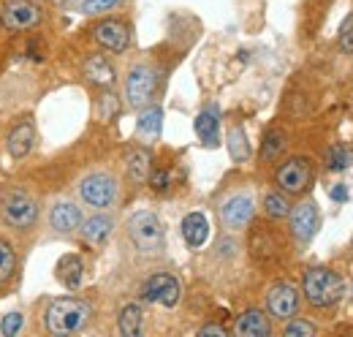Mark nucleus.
Listing matches in <instances>:
<instances>
[{"instance_id": "nucleus-6", "label": "nucleus", "mask_w": 353, "mask_h": 337, "mask_svg": "<svg viewBox=\"0 0 353 337\" xmlns=\"http://www.w3.org/2000/svg\"><path fill=\"white\" fill-rule=\"evenodd\" d=\"M0 25L11 33H28L41 25V8L33 0H3Z\"/></svg>"}, {"instance_id": "nucleus-4", "label": "nucleus", "mask_w": 353, "mask_h": 337, "mask_svg": "<svg viewBox=\"0 0 353 337\" xmlns=\"http://www.w3.org/2000/svg\"><path fill=\"white\" fill-rule=\"evenodd\" d=\"M128 237L131 242L139 248L141 253H158L163 251L166 245V231H163V223L155 212L141 210L131 215L128 220Z\"/></svg>"}, {"instance_id": "nucleus-26", "label": "nucleus", "mask_w": 353, "mask_h": 337, "mask_svg": "<svg viewBox=\"0 0 353 337\" xmlns=\"http://www.w3.org/2000/svg\"><path fill=\"white\" fill-rule=\"evenodd\" d=\"M141 321H144V313H141V307L131 302V305H125L123 310H120V332L125 337H139L141 335Z\"/></svg>"}, {"instance_id": "nucleus-2", "label": "nucleus", "mask_w": 353, "mask_h": 337, "mask_svg": "<svg viewBox=\"0 0 353 337\" xmlns=\"http://www.w3.org/2000/svg\"><path fill=\"white\" fill-rule=\"evenodd\" d=\"M90 305L77 296L52 299L44 307V329L49 335H77L88 327Z\"/></svg>"}, {"instance_id": "nucleus-11", "label": "nucleus", "mask_w": 353, "mask_h": 337, "mask_svg": "<svg viewBox=\"0 0 353 337\" xmlns=\"http://www.w3.org/2000/svg\"><path fill=\"white\" fill-rule=\"evenodd\" d=\"M318 207H315V202L312 199H305V202H299L294 210L288 212V229H291V237L296 240V242H310L312 237H315V231H318Z\"/></svg>"}, {"instance_id": "nucleus-3", "label": "nucleus", "mask_w": 353, "mask_h": 337, "mask_svg": "<svg viewBox=\"0 0 353 337\" xmlns=\"http://www.w3.org/2000/svg\"><path fill=\"white\" fill-rule=\"evenodd\" d=\"M302 294L312 307L323 310V307H332L343 299L345 283L337 272H332L326 267H310L305 272V280H302Z\"/></svg>"}, {"instance_id": "nucleus-1", "label": "nucleus", "mask_w": 353, "mask_h": 337, "mask_svg": "<svg viewBox=\"0 0 353 337\" xmlns=\"http://www.w3.org/2000/svg\"><path fill=\"white\" fill-rule=\"evenodd\" d=\"M41 218V199L22 188V185H6L0 188V223L17 231L36 229Z\"/></svg>"}, {"instance_id": "nucleus-21", "label": "nucleus", "mask_w": 353, "mask_h": 337, "mask_svg": "<svg viewBox=\"0 0 353 337\" xmlns=\"http://www.w3.org/2000/svg\"><path fill=\"white\" fill-rule=\"evenodd\" d=\"M234 332L239 337H269L272 335V324L261 310H245L234 327Z\"/></svg>"}, {"instance_id": "nucleus-31", "label": "nucleus", "mask_w": 353, "mask_h": 337, "mask_svg": "<svg viewBox=\"0 0 353 337\" xmlns=\"http://www.w3.org/2000/svg\"><path fill=\"white\" fill-rule=\"evenodd\" d=\"M283 335L285 337H312L315 335V327H312L310 321H294V318H288V327L283 329Z\"/></svg>"}, {"instance_id": "nucleus-18", "label": "nucleus", "mask_w": 353, "mask_h": 337, "mask_svg": "<svg viewBox=\"0 0 353 337\" xmlns=\"http://www.w3.org/2000/svg\"><path fill=\"white\" fill-rule=\"evenodd\" d=\"M33 142H36V128L30 123H19L6 136V153L11 158H25L33 150Z\"/></svg>"}, {"instance_id": "nucleus-28", "label": "nucleus", "mask_w": 353, "mask_h": 337, "mask_svg": "<svg viewBox=\"0 0 353 337\" xmlns=\"http://www.w3.org/2000/svg\"><path fill=\"white\" fill-rule=\"evenodd\" d=\"M285 133L283 131H277V128H272L269 133L264 136V144H261V161L269 164V161H277L280 158V153L285 150Z\"/></svg>"}, {"instance_id": "nucleus-14", "label": "nucleus", "mask_w": 353, "mask_h": 337, "mask_svg": "<svg viewBox=\"0 0 353 337\" xmlns=\"http://www.w3.org/2000/svg\"><path fill=\"white\" fill-rule=\"evenodd\" d=\"M92 39L109 52H125L131 46V30L120 19H103L92 28Z\"/></svg>"}, {"instance_id": "nucleus-20", "label": "nucleus", "mask_w": 353, "mask_h": 337, "mask_svg": "<svg viewBox=\"0 0 353 337\" xmlns=\"http://www.w3.org/2000/svg\"><path fill=\"white\" fill-rule=\"evenodd\" d=\"M82 74H85L88 82L98 84V87H109V84H114V79H117L112 63L103 55H90L88 60H85V66H82Z\"/></svg>"}, {"instance_id": "nucleus-37", "label": "nucleus", "mask_w": 353, "mask_h": 337, "mask_svg": "<svg viewBox=\"0 0 353 337\" xmlns=\"http://www.w3.org/2000/svg\"><path fill=\"white\" fill-rule=\"evenodd\" d=\"M199 335H218V337H225L228 332L223 329L221 324H207V327H201V329H199Z\"/></svg>"}, {"instance_id": "nucleus-29", "label": "nucleus", "mask_w": 353, "mask_h": 337, "mask_svg": "<svg viewBox=\"0 0 353 337\" xmlns=\"http://www.w3.org/2000/svg\"><path fill=\"white\" fill-rule=\"evenodd\" d=\"M351 158L353 153L345 144H332L326 150V168L329 171H345V168L351 166Z\"/></svg>"}, {"instance_id": "nucleus-7", "label": "nucleus", "mask_w": 353, "mask_h": 337, "mask_svg": "<svg viewBox=\"0 0 353 337\" xmlns=\"http://www.w3.org/2000/svg\"><path fill=\"white\" fill-rule=\"evenodd\" d=\"M312 161L310 158H288L274 171V182L285 196H302L312 185Z\"/></svg>"}, {"instance_id": "nucleus-34", "label": "nucleus", "mask_w": 353, "mask_h": 337, "mask_svg": "<svg viewBox=\"0 0 353 337\" xmlns=\"http://www.w3.org/2000/svg\"><path fill=\"white\" fill-rule=\"evenodd\" d=\"M120 0H85L82 3V11L85 14H101V11H109V8H114Z\"/></svg>"}, {"instance_id": "nucleus-8", "label": "nucleus", "mask_w": 353, "mask_h": 337, "mask_svg": "<svg viewBox=\"0 0 353 337\" xmlns=\"http://www.w3.org/2000/svg\"><path fill=\"white\" fill-rule=\"evenodd\" d=\"M155 87H158V71L147 63H139L128 71V79H125V98H128V106L131 109H144L152 95H155Z\"/></svg>"}, {"instance_id": "nucleus-32", "label": "nucleus", "mask_w": 353, "mask_h": 337, "mask_svg": "<svg viewBox=\"0 0 353 337\" xmlns=\"http://www.w3.org/2000/svg\"><path fill=\"white\" fill-rule=\"evenodd\" d=\"M19 329H22V313H8V316H3V321H0V335L14 337Z\"/></svg>"}, {"instance_id": "nucleus-33", "label": "nucleus", "mask_w": 353, "mask_h": 337, "mask_svg": "<svg viewBox=\"0 0 353 337\" xmlns=\"http://www.w3.org/2000/svg\"><path fill=\"white\" fill-rule=\"evenodd\" d=\"M340 49L345 55H353V14L345 17V22L340 28Z\"/></svg>"}, {"instance_id": "nucleus-5", "label": "nucleus", "mask_w": 353, "mask_h": 337, "mask_svg": "<svg viewBox=\"0 0 353 337\" xmlns=\"http://www.w3.org/2000/svg\"><path fill=\"white\" fill-rule=\"evenodd\" d=\"M248 248H250L253 261L269 267V264H277V261L285 256V240H283V234H280L274 226L259 220V223H253V229H250Z\"/></svg>"}, {"instance_id": "nucleus-27", "label": "nucleus", "mask_w": 353, "mask_h": 337, "mask_svg": "<svg viewBox=\"0 0 353 337\" xmlns=\"http://www.w3.org/2000/svg\"><path fill=\"white\" fill-rule=\"evenodd\" d=\"M228 153H231V158L236 164H245L250 158V142H248L242 126H234L228 131Z\"/></svg>"}, {"instance_id": "nucleus-23", "label": "nucleus", "mask_w": 353, "mask_h": 337, "mask_svg": "<svg viewBox=\"0 0 353 337\" xmlns=\"http://www.w3.org/2000/svg\"><path fill=\"white\" fill-rule=\"evenodd\" d=\"M125 171H128V180H131L133 185H144L147 177H150V171H152V155H150V150H144V147L131 150L128 153V161H125Z\"/></svg>"}, {"instance_id": "nucleus-10", "label": "nucleus", "mask_w": 353, "mask_h": 337, "mask_svg": "<svg viewBox=\"0 0 353 337\" xmlns=\"http://www.w3.org/2000/svg\"><path fill=\"white\" fill-rule=\"evenodd\" d=\"M266 310L277 321L294 318L296 310H299V291H296V286H291V283H274L266 291Z\"/></svg>"}, {"instance_id": "nucleus-24", "label": "nucleus", "mask_w": 353, "mask_h": 337, "mask_svg": "<svg viewBox=\"0 0 353 337\" xmlns=\"http://www.w3.org/2000/svg\"><path fill=\"white\" fill-rule=\"evenodd\" d=\"M218 128H221L218 109H215V106L201 109V115L196 117V133H199V139H201L207 147H218Z\"/></svg>"}, {"instance_id": "nucleus-25", "label": "nucleus", "mask_w": 353, "mask_h": 337, "mask_svg": "<svg viewBox=\"0 0 353 337\" xmlns=\"http://www.w3.org/2000/svg\"><path fill=\"white\" fill-rule=\"evenodd\" d=\"M17 269H19V258H17L14 245L6 242V240H0V291H6L14 283Z\"/></svg>"}, {"instance_id": "nucleus-13", "label": "nucleus", "mask_w": 353, "mask_h": 337, "mask_svg": "<svg viewBox=\"0 0 353 337\" xmlns=\"http://www.w3.org/2000/svg\"><path fill=\"white\" fill-rule=\"evenodd\" d=\"M141 299H144V302H152V305L174 307L176 302H179V283H176V278L174 275H166V272L152 275V278L141 286Z\"/></svg>"}, {"instance_id": "nucleus-15", "label": "nucleus", "mask_w": 353, "mask_h": 337, "mask_svg": "<svg viewBox=\"0 0 353 337\" xmlns=\"http://www.w3.org/2000/svg\"><path fill=\"white\" fill-rule=\"evenodd\" d=\"M46 223H49V229H52L54 234H60V237L74 234V231L79 229V223H82V210H79L77 204H71V202H57V204L49 207Z\"/></svg>"}, {"instance_id": "nucleus-9", "label": "nucleus", "mask_w": 353, "mask_h": 337, "mask_svg": "<svg viewBox=\"0 0 353 337\" xmlns=\"http://www.w3.org/2000/svg\"><path fill=\"white\" fill-rule=\"evenodd\" d=\"M79 196L82 202L95 207V210H103V207H112L114 199H117V182L112 174L106 171H95L88 174L82 182H79Z\"/></svg>"}, {"instance_id": "nucleus-35", "label": "nucleus", "mask_w": 353, "mask_h": 337, "mask_svg": "<svg viewBox=\"0 0 353 337\" xmlns=\"http://www.w3.org/2000/svg\"><path fill=\"white\" fill-rule=\"evenodd\" d=\"M117 109H120V104L114 101V95H103L101 98V117L103 120H112L117 115Z\"/></svg>"}, {"instance_id": "nucleus-17", "label": "nucleus", "mask_w": 353, "mask_h": 337, "mask_svg": "<svg viewBox=\"0 0 353 337\" xmlns=\"http://www.w3.org/2000/svg\"><path fill=\"white\" fill-rule=\"evenodd\" d=\"M82 275H85V264H82V258H79L77 253L63 256V258L57 261V267H54V278H57L68 291H77V289L82 286Z\"/></svg>"}, {"instance_id": "nucleus-16", "label": "nucleus", "mask_w": 353, "mask_h": 337, "mask_svg": "<svg viewBox=\"0 0 353 337\" xmlns=\"http://www.w3.org/2000/svg\"><path fill=\"white\" fill-rule=\"evenodd\" d=\"M112 231H114V220H112L109 215H92L85 223H79L82 240H85L88 245H92V248H101V245L112 237Z\"/></svg>"}, {"instance_id": "nucleus-38", "label": "nucleus", "mask_w": 353, "mask_h": 337, "mask_svg": "<svg viewBox=\"0 0 353 337\" xmlns=\"http://www.w3.org/2000/svg\"><path fill=\"white\" fill-rule=\"evenodd\" d=\"M332 199H334V202H345V199H348V188H345V185H334V188H332Z\"/></svg>"}, {"instance_id": "nucleus-19", "label": "nucleus", "mask_w": 353, "mask_h": 337, "mask_svg": "<svg viewBox=\"0 0 353 337\" xmlns=\"http://www.w3.org/2000/svg\"><path fill=\"white\" fill-rule=\"evenodd\" d=\"M161 128H163V109H161V106H147V109H141L139 123H136V136H139L144 144L158 142Z\"/></svg>"}, {"instance_id": "nucleus-36", "label": "nucleus", "mask_w": 353, "mask_h": 337, "mask_svg": "<svg viewBox=\"0 0 353 337\" xmlns=\"http://www.w3.org/2000/svg\"><path fill=\"white\" fill-rule=\"evenodd\" d=\"M147 180H150V185H152L155 191H166V185H169V171H155V174L150 171Z\"/></svg>"}, {"instance_id": "nucleus-30", "label": "nucleus", "mask_w": 353, "mask_h": 337, "mask_svg": "<svg viewBox=\"0 0 353 337\" xmlns=\"http://www.w3.org/2000/svg\"><path fill=\"white\" fill-rule=\"evenodd\" d=\"M264 212H266V218L280 220V218H288L291 204H288V199H285L283 193H266L264 196Z\"/></svg>"}, {"instance_id": "nucleus-22", "label": "nucleus", "mask_w": 353, "mask_h": 337, "mask_svg": "<svg viewBox=\"0 0 353 337\" xmlns=\"http://www.w3.org/2000/svg\"><path fill=\"white\" fill-rule=\"evenodd\" d=\"M182 237H185V242H188L190 248H201V245L207 242V237H210V223H207V218H204L201 212L185 215V220H182Z\"/></svg>"}, {"instance_id": "nucleus-12", "label": "nucleus", "mask_w": 353, "mask_h": 337, "mask_svg": "<svg viewBox=\"0 0 353 337\" xmlns=\"http://www.w3.org/2000/svg\"><path fill=\"white\" fill-rule=\"evenodd\" d=\"M256 215V202L250 193H234L221 204V220L225 229H245Z\"/></svg>"}]
</instances>
